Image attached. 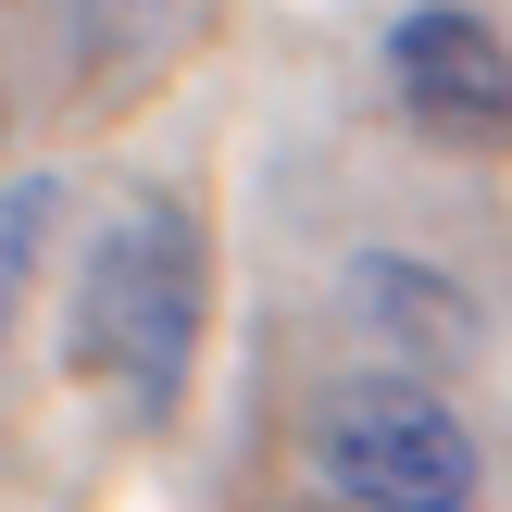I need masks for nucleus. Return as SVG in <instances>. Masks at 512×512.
<instances>
[{
  "mask_svg": "<svg viewBox=\"0 0 512 512\" xmlns=\"http://www.w3.org/2000/svg\"><path fill=\"white\" fill-rule=\"evenodd\" d=\"M200 300H213V263H200L188 200H125L88 250V288H75V375L125 425H163L200 363Z\"/></svg>",
  "mask_w": 512,
  "mask_h": 512,
  "instance_id": "obj_1",
  "label": "nucleus"
},
{
  "mask_svg": "<svg viewBox=\"0 0 512 512\" xmlns=\"http://www.w3.org/2000/svg\"><path fill=\"white\" fill-rule=\"evenodd\" d=\"M313 463L350 512H475V438L425 375H363L313 400Z\"/></svg>",
  "mask_w": 512,
  "mask_h": 512,
  "instance_id": "obj_2",
  "label": "nucleus"
},
{
  "mask_svg": "<svg viewBox=\"0 0 512 512\" xmlns=\"http://www.w3.org/2000/svg\"><path fill=\"white\" fill-rule=\"evenodd\" d=\"M388 88L450 150H500L512 138V50H500V25L475 0H413L388 25Z\"/></svg>",
  "mask_w": 512,
  "mask_h": 512,
  "instance_id": "obj_3",
  "label": "nucleus"
},
{
  "mask_svg": "<svg viewBox=\"0 0 512 512\" xmlns=\"http://www.w3.org/2000/svg\"><path fill=\"white\" fill-rule=\"evenodd\" d=\"M350 300H363V325L388 350H413V363H463L475 350V300L450 288V275H425V263H363Z\"/></svg>",
  "mask_w": 512,
  "mask_h": 512,
  "instance_id": "obj_4",
  "label": "nucleus"
},
{
  "mask_svg": "<svg viewBox=\"0 0 512 512\" xmlns=\"http://www.w3.org/2000/svg\"><path fill=\"white\" fill-rule=\"evenodd\" d=\"M50 213H63V188H50V175L0 188V338H13V313H25V275H38V238H50Z\"/></svg>",
  "mask_w": 512,
  "mask_h": 512,
  "instance_id": "obj_5",
  "label": "nucleus"
}]
</instances>
